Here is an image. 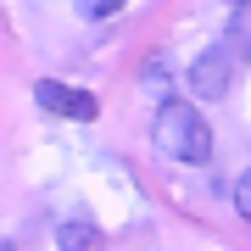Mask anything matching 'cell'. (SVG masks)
Masks as SVG:
<instances>
[{"instance_id":"5b68a950","label":"cell","mask_w":251,"mask_h":251,"mask_svg":"<svg viewBox=\"0 0 251 251\" xmlns=\"http://www.w3.org/2000/svg\"><path fill=\"white\" fill-rule=\"evenodd\" d=\"M123 6H128V0H73V11H78V17H90V23H100V17H117Z\"/></svg>"},{"instance_id":"6da1fadb","label":"cell","mask_w":251,"mask_h":251,"mask_svg":"<svg viewBox=\"0 0 251 251\" xmlns=\"http://www.w3.org/2000/svg\"><path fill=\"white\" fill-rule=\"evenodd\" d=\"M151 145L162 162H184V168H206L212 162V128L190 100H162L151 117Z\"/></svg>"},{"instance_id":"3957f363","label":"cell","mask_w":251,"mask_h":251,"mask_svg":"<svg viewBox=\"0 0 251 251\" xmlns=\"http://www.w3.org/2000/svg\"><path fill=\"white\" fill-rule=\"evenodd\" d=\"M190 95L196 100H224L229 95V84H234V56L224 45H212V50H201L196 62H190Z\"/></svg>"},{"instance_id":"52a82bcc","label":"cell","mask_w":251,"mask_h":251,"mask_svg":"<svg viewBox=\"0 0 251 251\" xmlns=\"http://www.w3.org/2000/svg\"><path fill=\"white\" fill-rule=\"evenodd\" d=\"M229 6H246V0H229Z\"/></svg>"},{"instance_id":"7a4b0ae2","label":"cell","mask_w":251,"mask_h":251,"mask_svg":"<svg viewBox=\"0 0 251 251\" xmlns=\"http://www.w3.org/2000/svg\"><path fill=\"white\" fill-rule=\"evenodd\" d=\"M34 100H39L50 117H62V123H90V117H100V100H95L90 90L62 84V78H39V84H34Z\"/></svg>"},{"instance_id":"277c9868","label":"cell","mask_w":251,"mask_h":251,"mask_svg":"<svg viewBox=\"0 0 251 251\" xmlns=\"http://www.w3.org/2000/svg\"><path fill=\"white\" fill-rule=\"evenodd\" d=\"M84 246H100V229L95 224H62V251H84Z\"/></svg>"},{"instance_id":"8992f818","label":"cell","mask_w":251,"mask_h":251,"mask_svg":"<svg viewBox=\"0 0 251 251\" xmlns=\"http://www.w3.org/2000/svg\"><path fill=\"white\" fill-rule=\"evenodd\" d=\"M234 212H240L246 224H251V168L240 173V179H234Z\"/></svg>"}]
</instances>
